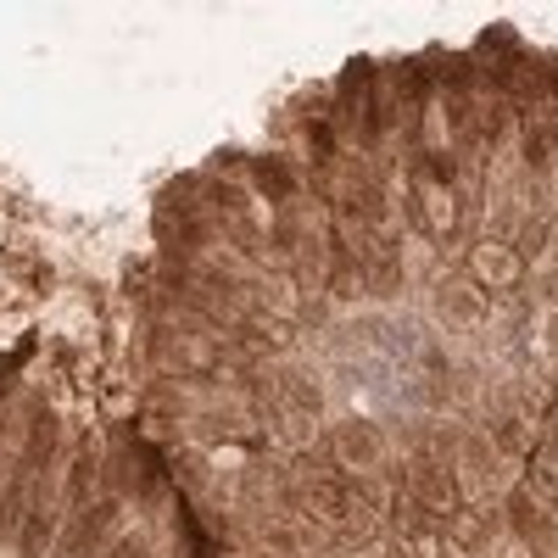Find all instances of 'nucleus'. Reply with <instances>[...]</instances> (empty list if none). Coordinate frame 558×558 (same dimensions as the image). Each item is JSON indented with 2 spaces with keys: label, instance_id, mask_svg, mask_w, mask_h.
I'll return each instance as SVG.
<instances>
[{
  "label": "nucleus",
  "instance_id": "obj_1",
  "mask_svg": "<svg viewBox=\"0 0 558 558\" xmlns=\"http://www.w3.org/2000/svg\"><path fill=\"white\" fill-rule=\"evenodd\" d=\"M118 514H123V502H118L112 492H107L101 502L78 508V520L68 525V536H62L57 558H101V553H107V542H112V531H118Z\"/></svg>",
  "mask_w": 558,
  "mask_h": 558
},
{
  "label": "nucleus",
  "instance_id": "obj_2",
  "mask_svg": "<svg viewBox=\"0 0 558 558\" xmlns=\"http://www.w3.org/2000/svg\"><path fill=\"white\" fill-rule=\"evenodd\" d=\"M241 179H246V191H257L268 207H296V196H302V173L279 157V151H246V168H241Z\"/></svg>",
  "mask_w": 558,
  "mask_h": 558
},
{
  "label": "nucleus",
  "instance_id": "obj_3",
  "mask_svg": "<svg viewBox=\"0 0 558 558\" xmlns=\"http://www.w3.org/2000/svg\"><path fill=\"white\" fill-rule=\"evenodd\" d=\"M458 470L447 458H436V452H418L413 463H408V492H413V502L418 508H430V514H447V508L458 502Z\"/></svg>",
  "mask_w": 558,
  "mask_h": 558
},
{
  "label": "nucleus",
  "instance_id": "obj_4",
  "mask_svg": "<svg viewBox=\"0 0 558 558\" xmlns=\"http://www.w3.org/2000/svg\"><path fill=\"white\" fill-rule=\"evenodd\" d=\"M118 481H123L129 497L151 502V497L162 492V458H157V447H151V441H123V452H118Z\"/></svg>",
  "mask_w": 558,
  "mask_h": 558
},
{
  "label": "nucleus",
  "instance_id": "obj_5",
  "mask_svg": "<svg viewBox=\"0 0 558 558\" xmlns=\"http://www.w3.org/2000/svg\"><path fill=\"white\" fill-rule=\"evenodd\" d=\"M330 447H336V458L347 463V475H368V470L380 463V452H386L380 430H375V425H363V418H347V425H336Z\"/></svg>",
  "mask_w": 558,
  "mask_h": 558
},
{
  "label": "nucleus",
  "instance_id": "obj_6",
  "mask_svg": "<svg viewBox=\"0 0 558 558\" xmlns=\"http://www.w3.org/2000/svg\"><path fill=\"white\" fill-rule=\"evenodd\" d=\"M51 536H57V492H51V481H45V486H39V497L28 502V514H23L17 553H23V558H45Z\"/></svg>",
  "mask_w": 558,
  "mask_h": 558
},
{
  "label": "nucleus",
  "instance_id": "obj_7",
  "mask_svg": "<svg viewBox=\"0 0 558 558\" xmlns=\"http://www.w3.org/2000/svg\"><path fill=\"white\" fill-rule=\"evenodd\" d=\"M508 520H514V531L525 542H553V514L536 502V492H514V497H508Z\"/></svg>",
  "mask_w": 558,
  "mask_h": 558
},
{
  "label": "nucleus",
  "instance_id": "obj_8",
  "mask_svg": "<svg viewBox=\"0 0 558 558\" xmlns=\"http://www.w3.org/2000/svg\"><path fill=\"white\" fill-rule=\"evenodd\" d=\"M28 357H34V336H23L12 352H0V402H7V391L17 386V375L28 368Z\"/></svg>",
  "mask_w": 558,
  "mask_h": 558
},
{
  "label": "nucleus",
  "instance_id": "obj_9",
  "mask_svg": "<svg viewBox=\"0 0 558 558\" xmlns=\"http://www.w3.org/2000/svg\"><path fill=\"white\" fill-rule=\"evenodd\" d=\"M89 481H96V458H89V452H78L73 475H68V497H73V502H84V508H89Z\"/></svg>",
  "mask_w": 558,
  "mask_h": 558
},
{
  "label": "nucleus",
  "instance_id": "obj_10",
  "mask_svg": "<svg viewBox=\"0 0 558 558\" xmlns=\"http://www.w3.org/2000/svg\"><path fill=\"white\" fill-rule=\"evenodd\" d=\"M146 553H151L146 531H129V536H123V542H112V547H107L101 558H146Z\"/></svg>",
  "mask_w": 558,
  "mask_h": 558
},
{
  "label": "nucleus",
  "instance_id": "obj_11",
  "mask_svg": "<svg viewBox=\"0 0 558 558\" xmlns=\"http://www.w3.org/2000/svg\"><path fill=\"white\" fill-rule=\"evenodd\" d=\"M547 157H553V140H547L542 129H531V134H525V162H531V168H542Z\"/></svg>",
  "mask_w": 558,
  "mask_h": 558
},
{
  "label": "nucleus",
  "instance_id": "obj_12",
  "mask_svg": "<svg viewBox=\"0 0 558 558\" xmlns=\"http://www.w3.org/2000/svg\"><path fill=\"white\" fill-rule=\"evenodd\" d=\"M520 436H525V430H520V418H502V425H497V447H508V452L520 447Z\"/></svg>",
  "mask_w": 558,
  "mask_h": 558
}]
</instances>
